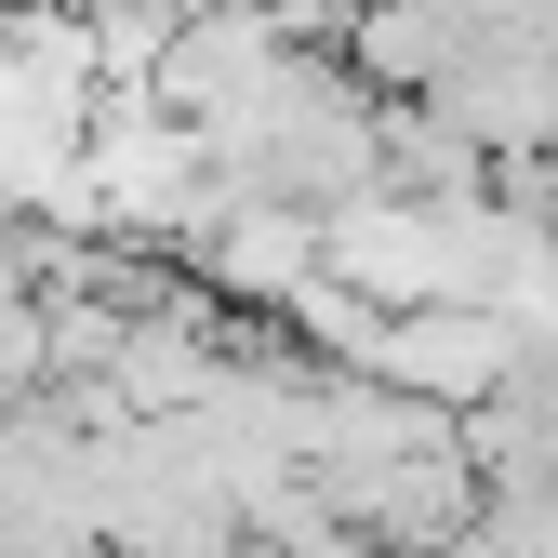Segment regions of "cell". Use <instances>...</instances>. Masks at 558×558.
Segmentation results:
<instances>
[{
	"instance_id": "obj_2",
	"label": "cell",
	"mask_w": 558,
	"mask_h": 558,
	"mask_svg": "<svg viewBox=\"0 0 558 558\" xmlns=\"http://www.w3.org/2000/svg\"><path fill=\"white\" fill-rule=\"evenodd\" d=\"M199 279H214L227 306H279V319H293L306 279H332V266H319V214H306V199H253V186H227V214L199 227Z\"/></svg>"
},
{
	"instance_id": "obj_1",
	"label": "cell",
	"mask_w": 558,
	"mask_h": 558,
	"mask_svg": "<svg viewBox=\"0 0 558 558\" xmlns=\"http://www.w3.org/2000/svg\"><path fill=\"white\" fill-rule=\"evenodd\" d=\"M360 373L465 426L478 399H506V373H519V332H506L493 306H399V319L373 332V360H360Z\"/></svg>"
},
{
	"instance_id": "obj_3",
	"label": "cell",
	"mask_w": 558,
	"mask_h": 558,
	"mask_svg": "<svg viewBox=\"0 0 558 558\" xmlns=\"http://www.w3.org/2000/svg\"><path fill=\"white\" fill-rule=\"evenodd\" d=\"M439 558H532V545H519L506 519H478V532H465V545H439Z\"/></svg>"
}]
</instances>
